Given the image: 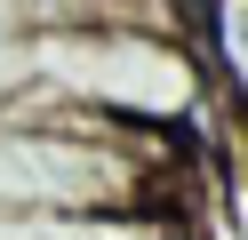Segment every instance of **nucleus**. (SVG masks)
I'll list each match as a JSON object with an SVG mask.
<instances>
[{
  "label": "nucleus",
  "instance_id": "obj_1",
  "mask_svg": "<svg viewBox=\"0 0 248 240\" xmlns=\"http://www.w3.org/2000/svg\"><path fill=\"white\" fill-rule=\"evenodd\" d=\"M192 56L208 64V80H216V88L248 96V0H200Z\"/></svg>",
  "mask_w": 248,
  "mask_h": 240
}]
</instances>
